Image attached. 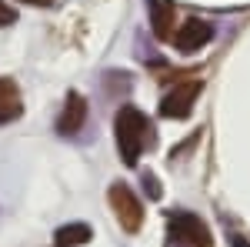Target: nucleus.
<instances>
[{
    "label": "nucleus",
    "mask_w": 250,
    "mask_h": 247,
    "mask_svg": "<svg viewBox=\"0 0 250 247\" xmlns=\"http://www.w3.org/2000/svg\"><path fill=\"white\" fill-rule=\"evenodd\" d=\"M110 207H114L117 221H120V227L124 230H140V224H144V207H140V201H137V194L124 180H117V184H110Z\"/></svg>",
    "instance_id": "f03ea898"
},
{
    "label": "nucleus",
    "mask_w": 250,
    "mask_h": 247,
    "mask_svg": "<svg viewBox=\"0 0 250 247\" xmlns=\"http://www.w3.org/2000/svg\"><path fill=\"white\" fill-rule=\"evenodd\" d=\"M173 234L187 247H213V234L197 214H177L173 217Z\"/></svg>",
    "instance_id": "39448f33"
},
{
    "label": "nucleus",
    "mask_w": 250,
    "mask_h": 247,
    "mask_svg": "<svg viewBox=\"0 0 250 247\" xmlns=\"http://www.w3.org/2000/svg\"><path fill=\"white\" fill-rule=\"evenodd\" d=\"M114 137H117V151L124 157V164L134 167L137 160H140V151H144L147 137H150V124H147V117L140 114L137 107L127 104L114 117Z\"/></svg>",
    "instance_id": "f257e3e1"
},
{
    "label": "nucleus",
    "mask_w": 250,
    "mask_h": 247,
    "mask_svg": "<svg viewBox=\"0 0 250 247\" xmlns=\"http://www.w3.org/2000/svg\"><path fill=\"white\" fill-rule=\"evenodd\" d=\"M173 44H177V50L180 54H193V50H200V47H207L213 40V27L207 23V20H197L190 17L187 23H180L177 30H173Z\"/></svg>",
    "instance_id": "7ed1b4c3"
},
{
    "label": "nucleus",
    "mask_w": 250,
    "mask_h": 247,
    "mask_svg": "<svg viewBox=\"0 0 250 247\" xmlns=\"http://www.w3.org/2000/svg\"><path fill=\"white\" fill-rule=\"evenodd\" d=\"M200 97V80H190V84H177L173 90L160 97V117H187V111L193 107V100Z\"/></svg>",
    "instance_id": "20e7f679"
},
{
    "label": "nucleus",
    "mask_w": 250,
    "mask_h": 247,
    "mask_svg": "<svg viewBox=\"0 0 250 247\" xmlns=\"http://www.w3.org/2000/svg\"><path fill=\"white\" fill-rule=\"evenodd\" d=\"M144 187L150 190V197H160V187H157V180H154V174H144Z\"/></svg>",
    "instance_id": "9b49d317"
},
{
    "label": "nucleus",
    "mask_w": 250,
    "mask_h": 247,
    "mask_svg": "<svg viewBox=\"0 0 250 247\" xmlns=\"http://www.w3.org/2000/svg\"><path fill=\"white\" fill-rule=\"evenodd\" d=\"M90 241V227L87 224H80V221H74V224H63V227H57V234H54V247H80Z\"/></svg>",
    "instance_id": "1a4fd4ad"
},
{
    "label": "nucleus",
    "mask_w": 250,
    "mask_h": 247,
    "mask_svg": "<svg viewBox=\"0 0 250 247\" xmlns=\"http://www.w3.org/2000/svg\"><path fill=\"white\" fill-rule=\"evenodd\" d=\"M83 120H87V97L77 94V90H70L67 100H63V111H60V117H57V134L74 137V134H80Z\"/></svg>",
    "instance_id": "423d86ee"
},
{
    "label": "nucleus",
    "mask_w": 250,
    "mask_h": 247,
    "mask_svg": "<svg viewBox=\"0 0 250 247\" xmlns=\"http://www.w3.org/2000/svg\"><path fill=\"white\" fill-rule=\"evenodd\" d=\"M14 20H17V10H14V7H7V3L0 0V27H10Z\"/></svg>",
    "instance_id": "9d476101"
},
{
    "label": "nucleus",
    "mask_w": 250,
    "mask_h": 247,
    "mask_svg": "<svg viewBox=\"0 0 250 247\" xmlns=\"http://www.w3.org/2000/svg\"><path fill=\"white\" fill-rule=\"evenodd\" d=\"M150 20L157 37H173V3L170 0H150Z\"/></svg>",
    "instance_id": "6e6552de"
},
{
    "label": "nucleus",
    "mask_w": 250,
    "mask_h": 247,
    "mask_svg": "<svg viewBox=\"0 0 250 247\" xmlns=\"http://www.w3.org/2000/svg\"><path fill=\"white\" fill-rule=\"evenodd\" d=\"M23 114V97L20 87L10 77H0V124H14Z\"/></svg>",
    "instance_id": "0eeeda50"
}]
</instances>
